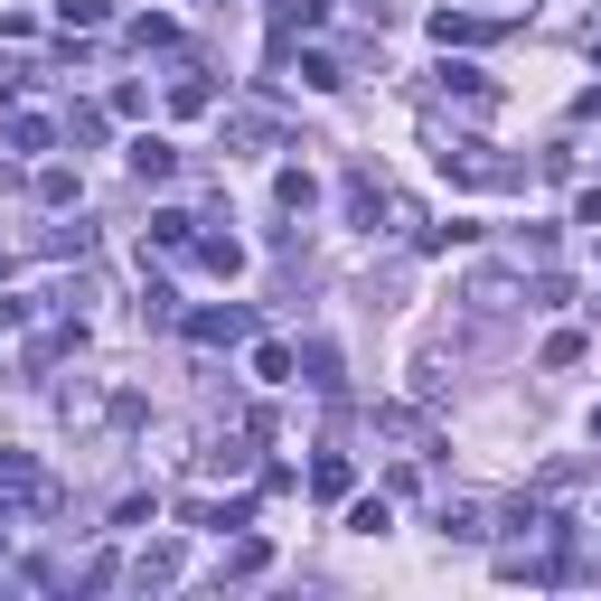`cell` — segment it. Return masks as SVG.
Masks as SVG:
<instances>
[{
  "label": "cell",
  "instance_id": "cell-1",
  "mask_svg": "<svg viewBox=\"0 0 601 601\" xmlns=\"http://www.w3.org/2000/svg\"><path fill=\"white\" fill-rule=\"evenodd\" d=\"M132 169H141V179H169V169H179V151H169V141H132Z\"/></svg>",
  "mask_w": 601,
  "mask_h": 601
},
{
  "label": "cell",
  "instance_id": "cell-2",
  "mask_svg": "<svg viewBox=\"0 0 601 601\" xmlns=\"http://www.w3.org/2000/svg\"><path fill=\"white\" fill-rule=\"evenodd\" d=\"M188 329H198V339H208V347H216V339H245V310H198V320H188Z\"/></svg>",
  "mask_w": 601,
  "mask_h": 601
},
{
  "label": "cell",
  "instance_id": "cell-3",
  "mask_svg": "<svg viewBox=\"0 0 601 601\" xmlns=\"http://www.w3.org/2000/svg\"><path fill=\"white\" fill-rule=\"evenodd\" d=\"M67 10V28H104V0H57Z\"/></svg>",
  "mask_w": 601,
  "mask_h": 601
}]
</instances>
